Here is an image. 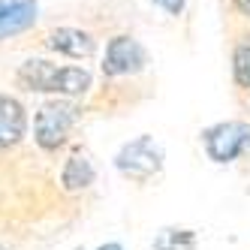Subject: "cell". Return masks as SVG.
Masks as SVG:
<instances>
[{"label":"cell","mask_w":250,"mask_h":250,"mask_svg":"<svg viewBox=\"0 0 250 250\" xmlns=\"http://www.w3.org/2000/svg\"><path fill=\"white\" fill-rule=\"evenodd\" d=\"M19 84L40 94L76 97L91 87V73L82 66H55L48 61H24L19 66Z\"/></svg>","instance_id":"obj_1"},{"label":"cell","mask_w":250,"mask_h":250,"mask_svg":"<svg viewBox=\"0 0 250 250\" xmlns=\"http://www.w3.org/2000/svg\"><path fill=\"white\" fill-rule=\"evenodd\" d=\"M115 166H118L121 175L133 178V181H148V178L157 175L160 166H163V151H160V145L151 136H139L118 151Z\"/></svg>","instance_id":"obj_2"},{"label":"cell","mask_w":250,"mask_h":250,"mask_svg":"<svg viewBox=\"0 0 250 250\" xmlns=\"http://www.w3.org/2000/svg\"><path fill=\"white\" fill-rule=\"evenodd\" d=\"M79 121V109L73 103H45L42 109L37 112V145L42 151H58L69 130L76 127Z\"/></svg>","instance_id":"obj_3"},{"label":"cell","mask_w":250,"mask_h":250,"mask_svg":"<svg viewBox=\"0 0 250 250\" xmlns=\"http://www.w3.org/2000/svg\"><path fill=\"white\" fill-rule=\"evenodd\" d=\"M202 142L214 163H232L250 148V124L226 121V124H217V127H208L202 133Z\"/></svg>","instance_id":"obj_4"},{"label":"cell","mask_w":250,"mask_h":250,"mask_svg":"<svg viewBox=\"0 0 250 250\" xmlns=\"http://www.w3.org/2000/svg\"><path fill=\"white\" fill-rule=\"evenodd\" d=\"M148 63L145 48L139 45V40L133 37H115L105 48V63H103V73L105 76H133L139 73L142 66Z\"/></svg>","instance_id":"obj_5"},{"label":"cell","mask_w":250,"mask_h":250,"mask_svg":"<svg viewBox=\"0 0 250 250\" xmlns=\"http://www.w3.org/2000/svg\"><path fill=\"white\" fill-rule=\"evenodd\" d=\"M24 130H27V115L21 109V103L0 94V151L19 145Z\"/></svg>","instance_id":"obj_6"},{"label":"cell","mask_w":250,"mask_h":250,"mask_svg":"<svg viewBox=\"0 0 250 250\" xmlns=\"http://www.w3.org/2000/svg\"><path fill=\"white\" fill-rule=\"evenodd\" d=\"M37 21V0H0V40L27 30Z\"/></svg>","instance_id":"obj_7"},{"label":"cell","mask_w":250,"mask_h":250,"mask_svg":"<svg viewBox=\"0 0 250 250\" xmlns=\"http://www.w3.org/2000/svg\"><path fill=\"white\" fill-rule=\"evenodd\" d=\"M48 45L55 51H61V55H69V58H91L97 51V40L91 33L76 30V27H58L48 37Z\"/></svg>","instance_id":"obj_8"},{"label":"cell","mask_w":250,"mask_h":250,"mask_svg":"<svg viewBox=\"0 0 250 250\" xmlns=\"http://www.w3.org/2000/svg\"><path fill=\"white\" fill-rule=\"evenodd\" d=\"M94 163H91V157H87L84 151H76L73 157L66 160V166L61 172V184L66 193H79V190H87L94 184Z\"/></svg>","instance_id":"obj_9"},{"label":"cell","mask_w":250,"mask_h":250,"mask_svg":"<svg viewBox=\"0 0 250 250\" xmlns=\"http://www.w3.org/2000/svg\"><path fill=\"white\" fill-rule=\"evenodd\" d=\"M154 247L157 250H193L196 238L187 229H163L160 238H154Z\"/></svg>","instance_id":"obj_10"},{"label":"cell","mask_w":250,"mask_h":250,"mask_svg":"<svg viewBox=\"0 0 250 250\" xmlns=\"http://www.w3.org/2000/svg\"><path fill=\"white\" fill-rule=\"evenodd\" d=\"M232 73L241 87H250V37H244L232 55Z\"/></svg>","instance_id":"obj_11"},{"label":"cell","mask_w":250,"mask_h":250,"mask_svg":"<svg viewBox=\"0 0 250 250\" xmlns=\"http://www.w3.org/2000/svg\"><path fill=\"white\" fill-rule=\"evenodd\" d=\"M154 3H157L160 9H166L169 15H181V12H184V3H187V0H154Z\"/></svg>","instance_id":"obj_12"},{"label":"cell","mask_w":250,"mask_h":250,"mask_svg":"<svg viewBox=\"0 0 250 250\" xmlns=\"http://www.w3.org/2000/svg\"><path fill=\"white\" fill-rule=\"evenodd\" d=\"M235 6H238L244 15H250V0H235Z\"/></svg>","instance_id":"obj_13"},{"label":"cell","mask_w":250,"mask_h":250,"mask_svg":"<svg viewBox=\"0 0 250 250\" xmlns=\"http://www.w3.org/2000/svg\"><path fill=\"white\" fill-rule=\"evenodd\" d=\"M100 250H121V244H105V247H100Z\"/></svg>","instance_id":"obj_14"}]
</instances>
